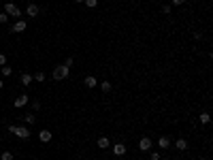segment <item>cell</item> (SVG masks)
Instances as JSON below:
<instances>
[{
    "label": "cell",
    "instance_id": "14",
    "mask_svg": "<svg viewBox=\"0 0 213 160\" xmlns=\"http://www.w3.org/2000/svg\"><path fill=\"white\" fill-rule=\"evenodd\" d=\"M98 147H100V150H107V147H109V139H107V137H98Z\"/></svg>",
    "mask_w": 213,
    "mask_h": 160
},
{
    "label": "cell",
    "instance_id": "15",
    "mask_svg": "<svg viewBox=\"0 0 213 160\" xmlns=\"http://www.w3.org/2000/svg\"><path fill=\"white\" fill-rule=\"evenodd\" d=\"M111 88H113L111 81H100V90H102V92H111Z\"/></svg>",
    "mask_w": 213,
    "mask_h": 160
},
{
    "label": "cell",
    "instance_id": "6",
    "mask_svg": "<svg viewBox=\"0 0 213 160\" xmlns=\"http://www.w3.org/2000/svg\"><path fill=\"white\" fill-rule=\"evenodd\" d=\"M113 154H115V156H124V154H126V145H124V143H115V145H113Z\"/></svg>",
    "mask_w": 213,
    "mask_h": 160
},
{
    "label": "cell",
    "instance_id": "29",
    "mask_svg": "<svg viewBox=\"0 0 213 160\" xmlns=\"http://www.w3.org/2000/svg\"><path fill=\"white\" fill-rule=\"evenodd\" d=\"M75 2H83V0H75Z\"/></svg>",
    "mask_w": 213,
    "mask_h": 160
},
{
    "label": "cell",
    "instance_id": "26",
    "mask_svg": "<svg viewBox=\"0 0 213 160\" xmlns=\"http://www.w3.org/2000/svg\"><path fill=\"white\" fill-rule=\"evenodd\" d=\"M64 66H68V68H70V66H73V58H66V62H64Z\"/></svg>",
    "mask_w": 213,
    "mask_h": 160
},
{
    "label": "cell",
    "instance_id": "11",
    "mask_svg": "<svg viewBox=\"0 0 213 160\" xmlns=\"http://www.w3.org/2000/svg\"><path fill=\"white\" fill-rule=\"evenodd\" d=\"M32 81H34V77H32V75H28V73H24V75H21V85H24V88H28Z\"/></svg>",
    "mask_w": 213,
    "mask_h": 160
},
{
    "label": "cell",
    "instance_id": "7",
    "mask_svg": "<svg viewBox=\"0 0 213 160\" xmlns=\"http://www.w3.org/2000/svg\"><path fill=\"white\" fill-rule=\"evenodd\" d=\"M24 30H26V21H24V19H19V21H15V24H13V32H17V34H19V32H24Z\"/></svg>",
    "mask_w": 213,
    "mask_h": 160
},
{
    "label": "cell",
    "instance_id": "22",
    "mask_svg": "<svg viewBox=\"0 0 213 160\" xmlns=\"http://www.w3.org/2000/svg\"><path fill=\"white\" fill-rule=\"evenodd\" d=\"M9 21V15L6 13H0V24H6Z\"/></svg>",
    "mask_w": 213,
    "mask_h": 160
},
{
    "label": "cell",
    "instance_id": "27",
    "mask_svg": "<svg viewBox=\"0 0 213 160\" xmlns=\"http://www.w3.org/2000/svg\"><path fill=\"white\" fill-rule=\"evenodd\" d=\"M183 2H185V0H173V4H177V6H181Z\"/></svg>",
    "mask_w": 213,
    "mask_h": 160
},
{
    "label": "cell",
    "instance_id": "12",
    "mask_svg": "<svg viewBox=\"0 0 213 160\" xmlns=\"http://www.w3.org/2000/svg\"><path fill=\"white\" fill-rule=\"evenodd\" d=\"M175 147L181 150V152H185V150H188V141H185V139H177V141H175Z\"/></svg>",
    "mask_w": 213,
    "mask_h": 160
},
{
    "label": "cell",
    "instance_id": "20",
    "mask_svg": "<svg viewBox=\"0 0 213 160\" xmlns=\"http://www.w3.org/2000/svg\"><path fill=\"white\" fill-rule=\"evenodd\" d=\"M83 2L87 4V6H89V9H94V6L98 4V0H83Z\"/></svg>",
    "mask_w": 213,
    "mask_h": 160
},
{
    "label": "cell",
    "instance_id": "16",
    "mask_svg": "<svg viewBox=\"0 0 213 160\" xmlns=\"http://www.w3.org/2000/svg\"><path fill=\"white\" fill-rule=\"evenodd\" d=\"M209 122H211L209 113H207V111H203V113H200V124H209Z\"/></svg>",
    "mask_w": 213,
    "mask_h": 160
},
{
    "label": "cell",
    "instance_id": "10",
    "mask_svg": "<svg viewBox=\"0 0 213 160\" xmlns=\"http://www.w3.org/2000/svg\"><path fill=\"white\" fill-rule=\"evenodd\" d=\"M26 13H28L30 17H36V15H39V6L30 2V4H28V9H26Z\"/></svg>",
    "mask_w": 213,
    "mask_h": 160
},
{
    "label": "cell",
    "instance_id": "25",
    "mask_svg": "<svg viewBox=\"0 0 213 160\" xmlns=\"http://www.w3.org/2000/svg\"><path fill=\"white\" fill-rule=\"evenodd\" d=\"M162 13H166V15H169V13H170V4H164V6H162Z\"/></svg>",
    "mask_w": 213,
    "mask_h": 160
},
{
    "label": "cell",
    "instance_id": "17",
    "mask_svg": "<svg viewBox=\"0 0 213 160\" xmlns=\"http://www.w3.org/2000/svg\"><path fill=\"white\" fill-rule=\"evenodd\" d=\"M24 120H26V124H28V126H32V124H34V122H36V118H34V115H32V113H28V115H26V118H24Z\"/></svg>",
    "mask_w": 213,
    "mask_h": 160
},
{
    "label": "cell",
    "instance_id": "2",
    "mask_svg": "<svg viewBox=\"0 0 213 160\" xmlns=\"http://www.w3.org/2000/svg\"><path fill=\"white\" fill-rule=\"evenodd\" d=\"M9 132H13V135L19 137V139H28V137H30V128H28V126H11Z\"/></svg>",
    "mask_w": 213,
    "mask_h": 160
},
{
    "label": "cell",
    "instance_id": "13",
    "mask_svg": "<svg viewBox=\"0 0 213 160\" xmlns=\"http://www.w3.org/2000/svg\"><path fill=\"white\" fill-rule=\"evenodd\" d=\"M158 145H160V150H169V145H170L169 137H160L158 139Z\"/></svg>",
    "mask_w": 213,
    "mask_h": 160
},
{
    "label": "cell",
    "instance_id": "4",
    "mask_svg": "<svg viewBox=\"0 0 213 160\" xmlns=\"http://www.w3.org/2000/svg\"><path fill=\"white\" fill-rule=\"evenodd\" d=\"M28 100H30V96H28V94H21V96H17V98H15V103H13V107H15V109H19V107H24V105H28Z\"/></svg>",
    "mask_w": 213,
    "mask_h": 160
},
{
    "label": "cell",
    "instance_id": "24",
    "mask_svg": "<svg viewBox=\"0 0 213 160\" xmlns=\"http://www.w3.org/2000/svg\"><path fill=\"white\" fill-rule=\"evenodd\" d=\"M4 64H6V56H4V53H0V66H4Z\"/></svg>",
    "mask_w": 213,
    "mask_h": 160
},
{
    "label": "cell",
    "instance_id": "23",
    "mask_svg": "<svg viewBox=\"0 0 213 160\" xmlns=\"http://www.w3.org/2000/svg\"><path fill=\"white\" fill-rule=\"evenodd\" d=\"M149 160H160V154H158V152H151V154H149Z\"/></svg>",
    "mask_w": 213,
    "mask_h": 160
},
{
    "label": "cell",
    "instance_id": "8",
    "mask_svg": "<svg viewBox=\"0 0 213 160\" xmlns=\"http://www.w3.org/2000/svg\"><path fill=\"white\" fill-rule=\"evenodd\" d=\"M83 83L87 85V88H96V85H98V79H96L94 75H87V77L83 79Z\"/></svg>",
    "mask_w": 213,
    "mask_h": 160
},
{
    "label": "cell",
    "instance_id": "28",
    "mask_svg": "<svg viewBox=\"0 0 213 160\" xmlns=\"http://www.w3.org/2000/svg\"><path fill=\"white\" fill-rule=\"evenodd\" d=\"M2 88H4V83H2V81H0V90H2Z\"/></svg>",
    "mask_w": 213,
    "mask_h": 160
},
{
    "label": "cell",
    "instance_id": "1",
    "mask_svg": "<svg viewBox=\"0 0 213 160\" xmlns=\"http://www.w3.org/2000/svg\"><path fill=\"white\" fill-rule=\"evenodd\" d=\"M68 75H70V68H68V66H64V64H58V66L53 68V79H55V81L68 79Z\"/></svg>",
    "mask_w": 213,
    "mask_h": 160
},
{
    "label": "cell",
    "instance_id": "19",
    "mask_svg": "<svg viewBox=\"0 0 213 160\" xmlns=\"http://www.w3.org/2000/svg\"><path fill=\"white\" fill-rule=\"evenodd\" d=\"M0 160H13V154H11V152H4V154L0 156Z\"/></svg>",
    "mask_w": 213,
    "mask_h": 160
},
{
    "label": "cell",
    "instance_id": "9",
    "mask_svg": "<svg viewBox=\"0 0 213 160\" xmlns=\"http://www.w3.org/2000/svg\"><path fill=\"white\" fill-rule=\"evenodd\" d=\"M51 137H53V135H51L49 130H41V132H39V139H41L43 143H49V141H51Z\"/></svg>",
    "mask_w": 213,
    "mask_h": 160
},
{
    "label": "cell",
    "instance_id": "21",
    "mask_svg": "<svg viewBox=\"0 0 213 160\" xmlns=\"http://www.w3.org/2000/svg\"><path fill=\"white\" fill-rule=\"evenodd\" d=\"M34 81H45V73H36V75H32Z\"/></svg>",
    "mask_w": 213,
    "mask_h": 160
},
{
    "label": "cell",
    "instance_id": "18",
    "mask_svg": "<svg viewBox=\"0 0 213 160\" xmlns=\"http://www.w3.org/2000/svg\"><path fill=\"white\" fill-rule=\"evenodd\" d=\"M2 75H4V77H9V75H13V68L4 64V66H2Z\"/></svg>",
    "mask_w": 213,
    "mask_h": 160
},
{
    "label": "cell",
    "instance_id": "5",
    "mask_svg": "<svg viewBox=\"0 0 213 160\" xmlns=\"http://www.w3.org/2000/svg\"><path fill=\"white\" fill-rule=\"evenodd\" d=\"M139 150H141V152H149V150H151V139H149V137H143V139L139 141Z\"/></svg>",
    "mask_w": 213,
    "mask_h": 160
},
{
    "label": "cell",
    "instance_id": "3",
    "mask_svg": "<svg viewBox=\"0 0 213 160\" xmlns=\"http://www.w3.org/2000/svg\"><path fill=\"white\" fill-rule=\"evenodd\" d=\"M4 13H6V15H11V17H19V15H21L19 6H17V4H13V2H6V4H4Z\"/></svg>",
    "mask_w": 213,
    "mask_h": 160
}]
</instances>
